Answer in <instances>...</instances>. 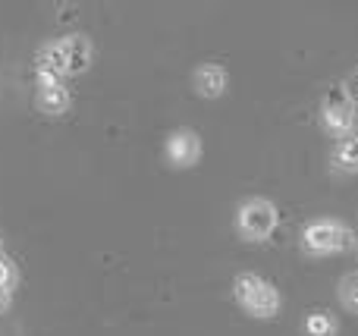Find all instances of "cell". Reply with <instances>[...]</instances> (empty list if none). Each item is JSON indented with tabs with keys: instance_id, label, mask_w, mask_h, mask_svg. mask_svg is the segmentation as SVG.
I'll list each match as a JSON object with an SVG mask.
<instances>
[{
	"instance_id": "cell-1",
	"label": "cell",
	"mask_w": 358,
	"mask_h": 336,
	"mask_svg": "<svg viewBox=\"0 0 358 336\" xmlns=\"http://www.w3.org/2000/svg\"><path fill=\"white\" fill-rule=\"evenodd\" d=\"M236 302L255 318H273L280 312V293L277 286H271L267 280H261L258 274H239L233 283Z\"/></svg>"
},
{
	"instance_id": "cell-2",
	"label": "cell",
	"mask_w": 358,
	"mask_h": 336,
	"mask_svg": "<svg viewBox=\"0 0 358 336\" xmlns=\"http://www.w3.org/2000/svg\"><path fill=\"white\" fill-rule=\"evenodd\" d=\"M280 214L277 205L267 198H248L245 205H239V214H236V230L248 239V242H264L277 233Z\"/></svg>"
},
{
	"instance_id": "cell-3",
	"label": "cell",
	"mask_w": 358,
	"mask_h": 336,
	"mask_svg": "<svg viewBox=\"0 0 358 336\" xmlns=\"http://www.w3.org/2000/svg\"><path fill=\"white\" fill-rule=\"evenodd\" d=\"M349 230L336 220H315L302 230V249L308 255H336L349 245Z\"/></svg>"
},
{
	"instance_id": "cell-4",
	"label": "cell",
	"mask_w": 358,
	"mask_h": 336,
	"mask_svg": "<svg viewBox=\"0 0 358 336\" xmlns=\"http://www.w3.org/2000/svg\"><path fill=\"white\" fill-rule=\"evenodd\" d=\"M352 101L346 98L343 92H334L327 98V104H324V126H327V132H334L336 138L349 136V129H352Z\"/></svg>"
},
{
	"instance_id": "cell-5",
	"label": "cell",
	"mask_w": 358,
	"mask_h": 336,
	"mask_svg": "<svg viewBox=\"0 0 358 336\" xmlns=\"http://www.w3.org/2000/svg\"><path fill=\"white\" fill-rule=\"evenodd\" d=\"M201 154V142H198L195 132H173L167 142V157L176 163V167H192Z\"/></svg>"
},
{
	"instance_id": "cell-6",
	"label": "cell",
	"mask_w": 358,
	"mask_h": 336,
	"mask_svg": "<svg viewBox=\"0 0 358 336\" xmlns=\"http://www.w3.org/2000/svg\"><path fill=\"white\" fill-rule=\"evenodd\" d=\"M195 88L204 98H220L227 92V69L217 66V63H204L195 73Z\"/></svg>"
},
{
	"instance_id": "cell-7",
	"label": "cell",
	"mask_w": 358,
	"mask_h": 336,
	"mask_svg": "<svg viewBox=\"0 0 358 336\" xmlns=\"http://www.w3.org/2000/svg\"><path fill=\"white\" fill-rule=\"evenodd\" d=\"M66 50V73H85L88 63H92V44L85 35H73L63 41Z\"/></svg>"
},
{
	"instance_id": "cell-8",
	"label": "cell",
	"mask_w": 358,
	"mask_h": 336,
	"mask_svg": "<svg viewBox=\"0 0 358 336\" xmlns=\"http://www.w3.org/2000/svg\"><path fill=\"white\" fill-rule=\"evenodd\" d=\"M334 163L340 170L358 173V132H349L334 145Z\"/></svg>"
},
{
	"instance_id": "cell-9",
	"label": "cell",
	"mask_w": 358,
	"mask_h": 336,
	"mask_svg": "<svg viewBox=\"0 0 358 336\" xmlns=\"http://www.w3.org/2000/svg\"><path fill=\"white\" fill-rule=\"evenodd\" d=\"M38 73H50V75L66 73V50H63V41L48 44V48L38 54Z\"/></svg>"
},
{
	"instance_id": "cell-10",
	"label": "cell",
	"mask_w": 358,
	"mask_h": 336,
	"mask_svg": "<svg viewBox=\"0 0 358 336\" xmlns=\"http://www.w3.org/2000/svg\"><path fill=\"white\" fill-rule=\"evenodd\" d=\"M69 104V94L63 85H54V88H41V94H38V107H41L44 113H63Z\"/></svg>"
},
{
	"instance_id": "cell-11",
	"label": "cell",
	"mask_w": 358,
	"mask_h": 336,
	"mask_svg": "<svg viewBox=\"0 0 358 336\" xmlns=\"http://www.w3.org/2000/svg\"><path fill=\"white\" fill-rule=\"evenodd\" d=\"M305 333L308 336H336V321L327 312H315L305 321Z\"/></svg>"
},
{
	"instance_id": "cell-12",
	"label": "cell",
	"mask_w": 358,
	"mask_h": 336,
	"mask_svg": "<svg viewBox=\"0 0 358 336\" xmlns=\"http://www.w3.org/2000/svg\"><path fill=\"white\" fill-rule=\"evenodd\" d=\"M340 302L346 308H352V312H358V270L340 283Z\"/></svg>"
},
{
	"instance_id": "cell-13",
	"label": "cell",
	"mask_w": 358,
	"mask_h": 336,
	"mask_svg": "<svg viewBox=\"0 0 358 336\" xmlns=\"http://www.w3.org/2000/svg\"><path fill=\"white\" fill-rule=\"evenodd\" d=\"M10 283H13V268H10V261L0 258V289H10Z\"/></svg>"
},
{
	"instance_id": "cell-14",
	"label": "cell",
	"mask_w": 358,
	"mask_h": 336,
	"mask_svg": "<svg viewBox=\"0 0 358 336\" xmlns=\"http://www.w3.org/2000/svg\"><path fill=\"white\" fill-rule=\"evenodd\" d=\"M6 305V289H0V308Z\"/></svg>"
},
{
	"instance_id": "cell-15",
	"label": "cell",
	"mask_w": 358,
	"mask_h": 336,
	"mask_svg": "<svg viewBox=\"0 0 358 336\" xmlns=\"http://www.w3.org/2000/svg\"><path fill=\"white\" fill-rule=\"evenodd\" d=\"M355 82H358V73H355Z\"/></svg>"
}]
</instances>
